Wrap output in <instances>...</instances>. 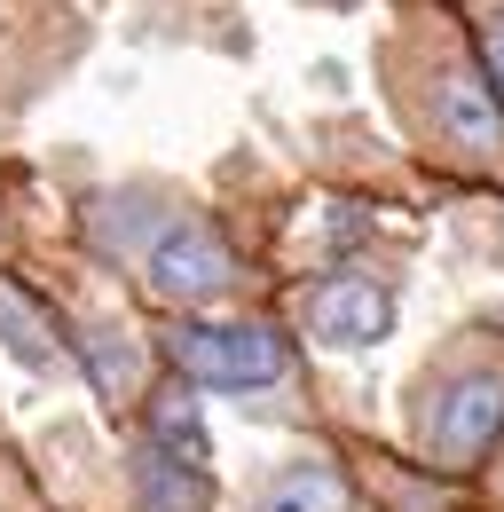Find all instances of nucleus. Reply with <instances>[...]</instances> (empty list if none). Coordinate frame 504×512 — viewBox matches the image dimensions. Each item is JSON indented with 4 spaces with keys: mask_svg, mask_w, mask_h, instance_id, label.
Segmentation results:
<instances>
[{
    "mask_svg": "<svg viewBox=\"0 0 504 512\" xmlns=\"http://www.w3.org/2000/svg\"><path fill=\"white\" fill-rule=\"evenodd\" d=\"M166 363L182 371V386H221V394H252V386H276L292 371V347L276 323L252 316H189L166 331Z\"/></svg>",
    "mask_w": 504,
    "mask_h": 512,
    "instance_id": "f257e3e1",
    "label": "nucleus"
},
{
    "mask_svg": "<svg viewBox=\"0 0 504 512\" xmlns=\"http://www.w3.org/2000/svg\"><path fill=\"white\" fill-rule=\"evenodd\" d=\"M134 268H142V284L158 292V300H221L229 284H237V253L221 245V229L213 221H197V213H166V221H150V229H119L111 237Z\"/></svg>",
    "mask_w": 504,
    "mask_h": 512,
    "instance_id": "f03ea898",
    "label": "nucleus"
},
{
    "mask_svg": "<svg viewBox=\"0 0 504 512\" xmlns=\"http://www.w3.org/2000/svg\"><path fill=\"white\" fill-rule=\"evenodd\" d=\"M497 434H504V371L497 363H473V371L441 379L434 394L418 402V449H426L434 465H449V473L481 465Z\"/></svg>",
    "mask_w": 504,
    "mask_h": 512,
    "instance_id": "7ed1b4c3",
    "label": "nucleus"
},
{
    "mask_svg": "<svg viewBox=\"0 0 504 512\" xmlns=\"http://www.w3.org/2000/svg\"><path fill=\"white\" fill-rule=\"evenodd\" d=\"M434 142L473 158V166H504V103L473 64L441 56L434 64Z\"/></svg>",
    "mask_w": 504,
    "mask_h": 512,
    "instance_id": "20e7f679",
    "label": "nucleus"
},
{
    "mask_svg": "<svg viewBox=\"0 0 504 512\" xmlns=\"http://www.w3.org/2000/svg\"><path fill=\"white\" fill-rule=\"evenodd\" d=\"M308 331L323 347H378L386 331H394V292L371 284V276H323L308 292Z\"/></svg>",
    "mask_w": 504,
    "mask_h": 512,
    "instance_id": "39448f33",
    "label": "nucleus"
},
{
    "mask_svg": "<svg viewBox=\"0 0 504 512\" xmlns=\"http://www.w3.org/2000/svg\"><path fill=\"white\" fill-rule=\"evenodd\" d=\"M347 505H355V489H347V473H339L331 457L276 465V473L260 481V497H252V512H347Z\"/></svg>",
    "mask_w": 504,
    "mask_h": 512,
    "instance_id": "423d86ee",
    "label": "nucleus"
},
{
    "mask_svg": "<svg viewBox=\"0 0 504 512\" xmlns=\"http://www.w3.org/2000/svg\"><path fill=\"white\" fill-rule=\"evenodd\" d=\"M134 512H213V473L142 442L134 449Z\"/></svg>",
    "mask_w": 504,
    "mask_h": 512,
    "instance_id": "0eeeda50",
    "label": "nucleus"
},
{
    "mask_svg": "<svg viewBox=\"0 0 504 512\" xmlns=\"http://www.w3.org/2000/svg\"><path fill=\"white\" fill-rule=\"evenodd\" d=\"M150 449H166V457H182L197 473H213V442H205V418H197L189 386H166V394L150 402Z\"/></svg>",
    "mask_w": 504,
    "mask_h": 512,
    "instance_id": "6e6552de",
    "label": "nucleus"
},
{
    "mask_svg": "<svg viewBox=\"0 0 504 512\" xmlns=\"http://www.w3.org/2000/svg\"><path fill=\"white\" fill-rule=\"evenodd\" d=\"M0 347L24 363V371H56L63 363V347H56V323L40 316L16 284H0Z\"/></svg>",
    "mask_w": 504,
    "mask_h": 512,
    "instance_id": "1a4fd4ad",
    "label": "nucleus"
},
{
    "mask_svg": "<svg viewBox=\"0 0 504 512\" xmlns=\"http://www.w3.org/2000/svg\"><path fill=\"white\" fill-rule=\"evenodd\" d=\"M481 56H489V79L504 87V0L481 8Z\"/></svg>",
    "mask_w": 504,
    "mask_h": 512,
    "instance_id": "9d476101",
    "label": "nucleus"
}]
</instances>
